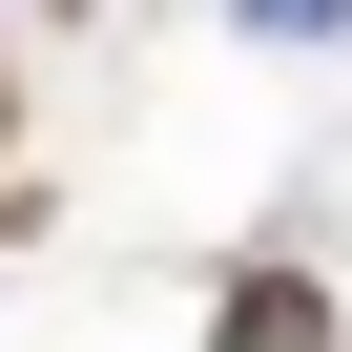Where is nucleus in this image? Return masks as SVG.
I'll return each instance as SVG.
<instances>
[{
  "instance_id": "obj_1",
  "label": "nucleus",
  "mask_w": 352,
  "mask_h": 352,
  "mask_svg": "<svg viewBox=\"0 0 352 352\" xmlns=\"http://www.w3.org/2000/svg\"><path fill=\"white\" fill-rule=\"evenodd\" d=\"M311 331H331L311 270H228V352H311Z\"/></svg>"
},
{
  "instance_id": "obj_2",
  "label": "nucleus",
  "mask_w": 352,
  "mask_h": 352,
  "mask_svg": "<svg viewBox=\"0 0 352 352\" xmlns=\"http://www.w3.org/2000/svg\"><path fill=\"white\" fill-rule=\"evenodd\" d=\"M0 124H21V83H0Z\"/></svg>"
}]
</instances>
